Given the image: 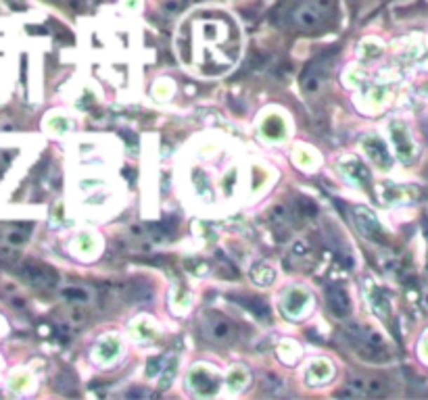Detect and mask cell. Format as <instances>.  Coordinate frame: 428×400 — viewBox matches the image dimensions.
<instances>
[{"label": "cell", "instance_id": "obj_7", "mask_svg": "<svg viewBox=\"0 0 428 400\" xmlns=\"http://www.w3.org/2000/svg\"><path fill=\"white\" fill-rule=\"evenodd\" d=\"M192 375H196V378L201 380V386H199V384L192 386V390H194L196 394H201V396H211V394L218 392V388H220L218 378H211V375H207L205 371H194Z\"/></svg>", "mask_w": 428, "mask_h": 400}, {"label": "cell", "instance_id": "obj_19", "mask_svg": "<svg viewBox=\"0 0 428 400\" xmlns=\"http://www.w3.org/2000/svg\"><path fill=\"white\" fill-rule=\"evenodd\" d=\"M424 305H427V309H428V288L424 290Z\"/></svg>", "mask_w": 428, "mask_h": 400}, {"label": "cell", "instance_id": "obj_2", "mask_svg": "<svg viewBox=\"0 0 428 400\" xmlns=\"http://www.w3.org/2000/svg\"><path fill=\"white\" fill-rule=\"evenodd\" d=\"M387 392V382L378 375H351L341 396H384Z\"/></svg>", "mask_w": 428, "mask_h": 400}, {"label": "cell", "instance_id": "obj_14", "mask_svg": "<svg viewBox=\"0 0 428 400\" xmlns=\"http://www.w3.org/2000/svg\"><path fill=\"white\" fill-rule=\"evenodd\" d=\"M126 396H128V399H147V396H153V392L142 390V388H134V390H128Z\"/></svg>", "mask_w": 428, "mask_h": 400}, {"label": "cell", "instance_id": "obj_18", "mask_svg": "<svg viewBox=\"0 0 428 400\" xmlns=\"http://www.w3.org/2000/svg\"><path fill=\"white\" fill-rule=\"evenodd\" d=\"M422 350H424V352H427V354H428V338H427V340H424V342H422Z\"/></svg>", "mask_w": 428, "mask_h": 400}, {"label": "cell", "instance_id": "obj_4", "mask_svg": "<svg viewBox=\"0 0 428 400\" xmlns=\"http://www.w3.org/2000/svg\"><path fill=\"white\" fill-rule=\"evenodd\" d=\"M201 329H203V333L209 338V340H213V342H228L232 336H234V327H232V323L226 319L224 315H220V313H213V311H209V313H205L203 315V319H201Z\"/></svg>", "mask_w": 428, "mask_h": 400}, {"label": "cell", "instance_id": "obj_17", "mask_svg": "<svg viewBox=\"0 0 428 400\" xmlns=\"http://www.w3.org/2000/svg\"><path fill=\"white\" fill-rule=\"evenodd\" d=\"M61 2H76V4H86L88 0H61Z\"/></svg>", "mask_w": 428, "mask_h": 400}, {"label": "cell", "instance_id": "obj_8", "mask_svg": "<svg viewBox=\"0 0 428 400\" xmlns=\"http://www.w3.org/2000/svg\"><path fill=\"white\" fill-rule=\"evenodd\" d=\"M61 296L67 303H76V305H88L92 301V292L82 286H69V288L61 290Z\"/></svg>", "mask_w": 428, "mask_h": 400}, {"label": "cell", "instance_id": "obj_9", "mask_svg": "<svg viewBox=\"0 0 428 400\" xmlns=\"http://www.w3.org/2000/svg\"><path fill=\"white\" fill-rule=\"evenodd\" d=\"M251 277H253L257 286H269L274 282L276 273H274V269L269 265H257L251 271Z\"/></svg>", "mask_w": 428, "mask_h": 400}, {"label": "cell", "instance_id": "obj_13", "mask_svg": "<svg viewBox=\"0 0 428 400\" xmlns=\"http://www.w3.org/2000/svg\"><path fill=\"white\" fill-rule=\"evenodd\" d=\"M0 263L17 265V263H19V252H17L13 246H4V244H0Z\"/></svg>", "mask_w": 428, "mask_h": 400}, {"label": "cell", "instance_id": "obj_11", "mask_svg": "<svg viewBox=\"0 0 428 400\" xmlns=\"http://www.w3.org/2000/svg\"><path fill=\"white\" fill-rule=\"evenodd\" d=\"M322 81H324L322 69H312V71L305 76V80H303V88H305L307 94H318V92L322 90Z\"/></svg>", "mask_w": 428, "mask_h": 400}, {"label": "cell", "instance_id": "obj_12", "mask_svg": "<svg viewBox=\"0 0 428 400\" xmlns=\"http://www.w3.org/2000/svg\"><path fill=\"white\" fill-rule=\"evenodd\" d=\"M333 373H335V369H333L328 363H318V365H314V367L309 369V373H307V382L312 384V380L316 378V384H320V382L328 380Z\"/></svg>", "mask_w": 428, "mask_h": 400}, {"label": "cell", "instance_id": "obj_1", "mask_svg": "<svg viewBox=\"0 0 428 400\" xmlns=\"http://www.w3.org/2000/svg\"><path fill=\"white\" fill-rule=\"evenodd\" d=\"M330 11H333V0H305L293 11L290 21L295 23V27L303 32H314L326 23Z\"/></svg>", "mask_w": 428, "mask_h": 400}, {"label": "cell", "instance_id": "obj_3", "mask_svg": "<svg viewBox=\"0 0 428 400\" xmlns=\"http://www.w3.org/2000/svg\"><path fill=\"white\" fill-rule=\"evenodd\" d=\"M17 267H19L21 277L27 280V282H29L32 286H36V288H53V286H57V282H59V275H57L51 267H46V265H42V263L25 261V263H21V265H17Z\"/></svg>", "mask_w": 428, "mask_h": 400}, {"label": "cell", "instance_id": "obj_5", "mask_svg": "<svg viewBox=\"0 0 428 400\" xmlns=\"http://www.w3.org/2000/svg\"><path fill=\"white\" fill-rule=\"evenodd\" d=\"M328 307L339 319H347L351 315V298H349V292L342 286L335 284V286L328 288Z\"/></svg>", "mask_w": 428, "mask_h": 400}, {"label": "cell", "instance_id": "obj_16", "mask_svg": "<svg viewBox=\"0 0 428 400\" xmlns=\"http://www.w3.org/2000/svg\"><path fill=\"white\" fill-rule=\"evenodd\" d=\"M130 234H132V238H142V236H145V230H142L140 226H132V228H130Z\"/></svg>", "mask_w": 428, "mask_h": 400}, {"label": "cell", "instance_id": "obj_10", "mask_svg": "<svg viewBox=\"0 0 428 400\" xmlns=\"http://www.w3.org/2000/svg\"><path fill=\"white\" fill-rule=\"evenodd\" d=\"M261 382H263L265 394H282L284 392V382L274 373H261Z\"/></svg>", "mask_w": 428, "mask_h": 400}, {"label": "cell", "instance_id": "obj_15", "mask_svg": "<svg viewBox=\"0 0 428 400\" xmlns=\"http://www.w3.org/2000/svg\"><path fill=\"white\" fill-rule=\"evenodd\" d=\"M309 252V246L305 244V242H297L295 246H293V254L295 256H305Z\"/></svg>", "mask_w": 428, "mask_h": 400}, {"label": "cell", "instance_id": "obj_6", "mask_svg": "<svg viewBox=\"0 0 428 400\" xmlns=\"http://www.w3.org/2000/svg\"><path fill=\"white\" fill-rule=\"evenodd\" d=\"M305 305H307V294H303V292H299V290H290V292L284 296V303H282L284 311H286L288 315H293V317H297Z\"/></svg>", "mask_w": 428, "mask_h": 400}]
</instances>
